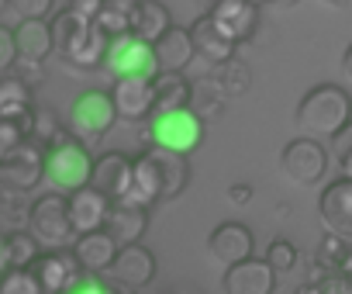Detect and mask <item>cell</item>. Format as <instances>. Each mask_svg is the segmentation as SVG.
Segmentation results:
<instances>
[{
	"label": "cell",
	"instance_id": "obj_1",
	"mask_svg": "<svg viewBox=\"0 0 352 294\" xmlns=\"http://www.w3.org/2000/svg\"><path fill=\"white\" fill-rule=\"evenodd\" d=\"M190 184V163L184 153L162 149V145H148V149L135 160V184L121 201L152 208L159 201L180 198Z\"/></svg>",
	"mask_w": 352,
	"mask_h": 294
},
{
	"label": "cell",
	"instance_id": "obj_2",
	"mask_svg": "<svg viewBox=\"0 0 352 294\" xmlns=\"http://www.w3.org/2000/svg\"><path fill=\"white\" fill-rule=\"evenodd\" d=\"M52 39H56V52L63 56V63H69L80 73L100 70L107 63L111 35L94 18H83V14L63 8L52 18Z\"/></svg>",
	"mask_w": 352,
	"mask_h": 294
},
{
	"label": "cell",
	"instance_id": "obj_3",
	"mask_svg": "<svg viewBox=\"0 0 352 294\" xmlns=\"http://www.w3.org/2000/svg\"><path fill=\"white\" fill-rule=\"evenodd\" d=\"M90 177H94V156L87 153V145L66 128L45 149V180L52 184V191L69 198L73 191L87 187Z\"/></svg>",
	"mask_w": 352,
	"mask_h": 294
},
{
	"label": "cell",
	"instance_id": "obj_4",
	"mask_svg": "<svg viewBox=\"0 0 352 294\" xmlns=\"http://www.w3.org/2000/svg\"><path fill=\"white\" fill-rule=\"evenodd\" d=\"M297 121L311 135H328L331 138L342 125L352 121V97H349V90H342L338 83H321V87L307 90L300 97Z\"/></svg>",
	"mask_w": 352,
	"mask_h": 294
},
{
	"label": "cell",
	"instance_id": "obj_5",
	"mask_svg": "<svg viewBox=\"0 0 352 294\" xmlns=\"http://www.w3.org/2000/svg\"><path fill=\"white\" fill-rule=\"evenodd\" d=\"M145 142L162 145V149L190 156L204 142V118L194 107H176V111H155L145 125Z\"/></svg>",
	"mask_w": 352,
	"mask_h": 294
},
{
	"label": "cell",
	"instance_id": "obj_6",
	"mask_svg": "<svg viewBox=\"0 0 352 294\" xmlns=\"http://www.w3.org/2000/svg\"><path fill=\"white\" fill-rule=\"evenodd\" d=\"M28 232L42 242V249H73L76 229L69 218V198L52 191V194H42L38 201H32Z\"/></svg>",
	"mask_w": 352,
	"mask_h": 294
},
{
	"label": "cell",
	"instance_id": "obj_7",
	"mask_svg": "<svg viewBox=\"0 0 352 294\" xmlns=\"http://www.w3.org/2000/svg\"><path fill=\"white\" fill-rule=\"evenodd\" d=\"M118 121V107L111 101V90H87L73 101L69 107V132L83 142V145H94L100 142Z\"/></svg>",
	"mask_w": 352,
	"mask_h": 294
},
{
	"label": "cell",
	"instance_id": "obj_8",
	"mask_svg": "<svg viewBox=\"0 0 352 294\" xmlns=\"http://www.w3.org/2000/svg\"><path fill=\"white\" fill-rule=\"evenodd\" d=\"M104 66L111 70L114 80L118 76H145V80H152L159 73L155 45L145 42V39H138L135 32L118 35V39H111V49H107V63Z\"/></svg>",
	"mask_w": 352,
	"mask_h": 294
},
{
	"label": "cell",
	"instance_id": "obj_9",
	"mask_svg": "<svg viewBox=\"0 0 352 294\" xmlns=\"http://www.w3.org/2000/svg\"><path fill=\"white\" fill-rule=\"evenodd\" d=\"M42 180H45V145L28 135L8 160H0V184L32 191Z\"/></svg>",
	"mask_w": 352,
	"mask_h": 294
},
{
	"label": "cell",
	"instance_id": "obj_10",
	"mask_svg": "<svg viewBox=\"0 0 352 294\" xmlns=\"http://www.w3.org/2000/svg\"><path fill=\"white\" fill-rule=\"evenodd\" d=\"M280 167H283L287 180H294L300 187H311L328 170V149L318 138H294L280 156Z\"/></svg>",
	"mask_w": 352,
	"mask_h": 294
},
{
	"label": "cell",
	"instance_id": "obj_11",
	"mask_svg": "<svg viewBox=\"0 0 352 294\" xmlns=\"http://www.w3.org/2000/svg\"><path fill=\"white\" fill-rule=\"evenodd\" d=\"M152 277H155V256L142 242L121 246L111 270H107V280L118 291H142L145 284H152Z\"/></svg>",
	"mask_w": 352,
	"mask_h": 294
},
{
	"label": "cell",
	"instance_id": "obj_12",
	"mask_svg": "<svg viewBox=\"0 0 352 294\" xmlns=\"http://www.w3.org/2000/svg\"><path fill=\"white\" fill-rule=\"evenodd\" d=\"M32 270H35V277H38L45 294H66L83 273V266H80L73 249H45L32 263Z\"/></svg>",
	"mask_w": 352,
	"mask_h": 294
},
{
	"label": "cell",
	"instance_id": "obj_13",
	"mask_svg": "<svg viewBox=\"0 0 352 294\" xmlns=\"http://www.w3.org/2000/svg\"><path fill=\"white\" fill-rule=\"evenodd\" d=\"M111 101L118 107V118L145 121L155 111V87L145 76H118L114 87H111Z\"/></svg>",
	"mask_w": 352,
	"mask_h": 294
},
{
	"label": "cell",
	"instance_id": "obj_14",
	"mask_svg": "<svg viewBox=\"0 0 352 294\" xmlns=\"http://www.w3.org/2000/svg\"><path fill=\"white\" fill-rule=\"evenodd\" d=\"M111 208H114V201H111L104 191H97L94 184H87V187L73 191V194H69V218H73L76 235H87V232L104 229V225H107Z\"/></svg>",
	"mask_w": 352,
	"mask_h": 294
},
{
	"label": "cell",
	"instance_id": "obj_15",
	"mask_svg": "<svg viewBox=\"0 0 352 294\" xmlns=\"http://www.w3.org/2000/svg\"><path fill=\"white\" fill-rule=\"evenodd\" d=\"M90 184L97 191H104L111 201H121L135 184V160H128L124 153H104L100 160H94Z\"/></svg>",
	"mask_w": 352,
	"mask_h": 294
},
{
	"label": "cell",
	"instance_id": "obj_16",
	"mask_svg": "<svg viewBox=\"0 0 352 294\" xmlns=\"http://www.w3.org/2000/svg\"><path fill=\"white\" fill-rule=\"evenodd\" d=\"M273 287H276V270L266 263V256L263 260L249 256L225 270V294H273Z\"/></svg>",
	"mask_w": 352,
	"mask_h": 294
},
{
	"label": "cell",
	"instance_id": "obj_17",
	"mask_svg": "<svg viewBox=\"0 0 352 294\" xmlns=\"http://www.w3.org/2000/svg\"><path fill=\"white\" fill-rule=\"evenodd\" d=\"M321 222L328 232H338L345 239H352V177H338L324 187L321 201Z\"/></svg>",
	"mask_w": 352,
	"mask_h": 294
},
{
	"label": "cell",
	"instance_id": "obj_18",
	"mask_svg": "<svg viewBox=\"0 0 352 294\" xmlns=\"http://www.w3.org/2000/svg\"><path fill=\"white\" fill-rule=\"evenodd\" d=\"M232 42H249L259 28V4H252V0H225V4H218L211 14H208Z\"/></svg>",
	"mask_w": 352,
	"mask_h": 294
},
{
	"label": "cell",
	"instance_id": "obj_19",
	"mask_svg": "<svg viewBox=\"0 0 352 294\" xmlns=\"http://www.w3.org/2000/svg\"><path fill=\"white\" fill-rule=\"evenodd\" d=\"M252 232L242 225V222H225V225H218L214 232H211V239H208V253L221 263V266H235V263H242V260H249L252 256Z\"/></svg>",
	"mask_w": 352,
	"mask_h": 294
},
{
	"label": "cell",
	"instance_id": "obj_20",
	"mask_svg": "<svg viewBox=\"0 0 352 294\" xmlns=\"http://www.w3.org/2000/svg\"><path fill=\"white\" fill-rule=\"evenodd\" d=\"M190 39H194L197 56H201L204 63H211V66H225V63H232L235 52H239V42H232L208 14H201V18L190 25Z\"/></svg>",
	"mask_w": 352,
	"mask_h": 294
},
{
	"label": "cell",
	"instance_id": "obj_21",
	"mask_svg": "<svg viewBox=\"0 0 352 294\" xmlns=\"http://www.w3.org/2000/svg\"><path fill=\"white\" fill-rule=\"evenodd\" d=\"M0 118H14L28 135L35 128V107H32V83L21 76H0Z\"/></svg>",
	"mask_w": 352,
	"mask_h": 294
},
{
	"label": "cell",
	"instance_id": "obj_22",
	"mask_svg": "<svg viewBox=\"0 0 352 294\" xmlns=\"http://www.w3.org/2000/svg\"><path fill=\"white\" fill-rule=\"evenodd\" d=\"M118 249H121V246L114 242V235H111L107 229L76 235V242H73V253H76L80 266L90 270V273H107L111 263H114V256H118Z\"/></svg>",
	"mask_w": 352,
	"mask_h": 294
},
{
	"label": "cell",
	"instance_id": "obj_23",
	"mask_svg": "<svg viewBox=\"0 0 352 294\" xmlns=\"http://www.w3.org/2000/svg\"><path fill=\"white\" fill-rule=\"evenodd\" d=\"M197 56L190 28L173 25L159 42H155V59H159V73H184L190 66V59Z\"/></svg>",
	"mask_w": 352,
	"mask_h": 294
},
{
	"label": "cell",
	"instance_id": "obj_24",
	"mask_svg": "<svg viewBox=\"0 0 352 294\" xmlns=\"http://www.w3.org/2000/svg\"><path fill=\"white\" fill-rule=\"evenodd\" d=\"M14 42H18V56L32 59V63H45L56 52V39H52V21L45 18H32V21H18L14 28Z\"/></svg>",
	"mask_w": 352,
	"mask_h": 294
},
{
	"label": "cell",
	"instance_id": "obj_25",
	"mask_svg": "<svg viewBox=\"0 0 352 294\" xmlns=\"http://www.w3.org/2000/svg\"><path fill=\"white\" fill-rule=\"evenodd\" d=\"M118 246H131L145 235L148 229V208L142 204H131V201H114L111 215H107V225H104Z\"/></svg>",
	"mask_w": 352,
	"mask_h": 294
},
{
	"label": "cell",
	"instance_id": "obj_26",
	"mask_svg": "<svg viewBox=\"0 0 352 294\" xmlns=\"http://www.w3.org/2000/svg\"><path fill=\"white\" fill-rule=\"evenodd\" d=\"M173 28V18L166 11V4H159V0H138L135 4V18H131V32L145 42H159L166 32Z\"/></svg>",
	"mask_w": 352,
	"mask_h": 294
},
{
	"label": "cell",
	"instance_id": "obj_27",
	"mask_svg": "<svg viewBox=\"0 0 352 294\" xmlns=\"http://www.w3.org/2000/svg\"><path fill=\"white\" fill-rule=\"evenodd\" d=\"M152 87H155V111L190 107V83H187L184 73H155L152 76Z\"/></svg>",
	"mask_w": 352,
	"mask_h": 294
},
{
	"label": "cell",
	"instance_id": "obj_28",
	"mask_svg": "<svg viewBox=\"0 0 352 294\" xmlns=\"http://www.w3.org/2000/svg\"><path fill=\"white\" fill-rule=\"evenodd\" d=\"M28 215H32L28 191H18V187L0 184V229H4V232L28 229Z\"/></svg>",
	"mask_w": 352,
	"mask_h": 294
},
{
	"label": "cell",
	"instance_id": "obj_29",
	"mask_svg": "<svg viewBox=\"0 0 352 294\" xmlns=\"http://www.w3.org/2000/svg\"><path fill=\"white\" fill-rule=\"evenodd\" d=\"M225 87L214 80V73L211 76H204V80H194L190 83V107L208 121V118H214V114H221V104H225Z\"/></svg>",
	"mask_w": 352,
	"mask_h": 294
},
{
	"label": "cell",
	"instance_id": "obj_30",
	"mask_svg": "<svg viewBox=\"0 0 352 294\" xmlns=\"http://www.w3.org/2000/svg\"><path fill=\"white\" fill-rule=\"evenodd\" d=\"M135 4H138V0H104V8L97 11L94 21H97L111 39L128 35V32H131V18H135Z\"/></svg>",
	"mask_w": 352,
	"mask_h": 294
},
{
	"label": "cell",
	"instance_id": "obj_31",
	"mask_svg": "<svg viewBox=\"0 0 352 294\" xmlns=\"http://www.w3.org/2000/svg\"><path fill=\"white\" fill-rule=\"evenodd\" d=\"M8 235V260H11V266H32L45 249H42V242L28 232V229H18V232H4Z\"/></svg>",
	"mask_w": 352,
	"mask_h": 294
},
{
	"label": "cell",
	"instance_id": "obj_32",
	"mask_svg": "<svg viewBox=\"0 0 352 294\" xmlns=\"http://www.w3.org/2000/svg\"><path fill=\"white\" fill-rule=\"evenodd\" d=\"M0 294H45L32 266H11L0 273Z\"/></svg>",
	"mask_w": 352,
	"mask_h": 294
},
{
	"label": "cell",
	"instance_id": "obj_33",
	"mask_svg": "<svg viewBox=\"0 0 352 294\" xmlns=\"http://www.w3.org/2000/svg\"><path fill=\"white\" fill-rule=\"evenodd\" d=\"M214 80L225 87V94H228V97H239V94H245V90H249V66H245V63H239V59H232V63L218 66Z\"/></svg>",
	"mask_w": 352,
	"mask_h": 294
},
{
	"label": "cell",
	"instance_id": "obj_34",
	"mask_svg": "<svg viewBox=\"0 0 352 294\" xmlns=\"http://www.w3.org/2000/svg\"><path fill=\"white\" fill-rule=\"evenodd\" d=\"M349 249H352V239H345V235H338V232H328V235L321 239V246H318V266L338 270V263L345 260Z\"/></svg>",
	"mask_w": 352,
	"mask_h": 294
},
{
	"label": "cell",
	"instance_id": "obj_35",
	"mask_svg": "<svg viewBox=\"0 0 352 294\" xmlns=\"http://www.w3.org/2000/svg\"><path fill=\"white\" fill-rule=\"evenodd\" d=\"M328 145H331V160L338 163V170H342L345 177H352V121L342 125V128L328 138Z\"/></svg>",
	"mask_w": 352,
	"mask_h": 294
},
{
	"label": "cell",
	"instance_id": "obj_36",
	"mask_svg": "<svg viewBox=\"0 0 352 294\" xmlns=\"http://www.w3.org/2000/svg\"><path fill=\"white\" fill-rule=\"evenodd\" d=\"M266 263L276 270V273H290L297 266V246L287 242V239H273L266 246Z\"/></svg>",
	"mask_w": 352,
	"mask_h": 294
},
{
	"label": "cell",
	"instance_id": "obj_37",
	"mask_svg": "<svg viewBox=\"0 0 352 294\" xmlns=\"http://www.w3.org/2000/svg\"><path fill=\"white\" fill-rule=\"evenodd\" d=\"M56 8V0H8V11L21 21H32V18H49Z\"/></svg>",
	"mask_w": 352,
	"mask_h": 294
},
{
	"label": "cell",
	"instance_id": "obj_38",
	"mask_svg": "<svg viewBox=\"0 0 352 294\" xmlns=\"http://www.w3.org/2000/svg\"><path fill=\"white\" fill-rule=\"evenodd\" d=\"M25 138H28V132H25L14 118H0V160H8Z\"/></svg>",
	"mask_w": 352,
	"mask_h": 294
},
{
	"label": "cell",
	"instance_id": "obj_39",
	"mask_svg": "<svg viewBox=\"0 0 352 294\" xmlns=\"http://www.w3.org/2000/svg\"><path fill=\"white\" fill-rule=\"evenodd\" d=\"M66 294H121L111 280H104L100 273H90V270H83L80 273V280L66 291Z\"/></svg>",
	"mask_w": 352,
	"mask_h": 294
},
{
	"label": "cell",
	"instance_id": "obj_40",
	"mask_svg": "<svg viewBox=\"0 0 352 294\" xmlns=\"http://www.w3.org/2000/svg\"><path fill=\"white\" fill-rule=\"evenodd\" d=\"M66 128H59V121L49 114V111H35V128H32V138H38L42 145H45V149H49V145L63 135Z\"/></svg>",
	"mask_w": 352,
	"mask_h": 294
},
{
	"label": "cell",
	"instance_id": "obj_41",
	"mask_svg": "<svg viewBox=\"0 0 352 294\" xmlns=\"http://www.w3.org/2000/svg\"><path fill=\"white\" fill-rule=\"evenodd\" d=\"M18 59H21V56H18V42H14V32L0 25V73L14 70V66H18Z\"/></svg>",
	"mask_w": 352,
	"mask_h": 294
},
{
	"label": "cell",
	"instance_id": "obj_42",
	"mask_svg": "<svg viewBox=\"0 0 352 294\" xmlns=\"http://www.w3.org/2000/svg\"><path fill=\"white\" fill-rule=\"evenodd\" d=\"M63 8L83 14V18H97V11L104 8V0H63Z\"/></svg>",
	"mask_w": 352,
	"mask_h": 294
},
{
	"label": "cell",
	"instance_id": "obj_43",
	"mask_svg": "<svg viewBox=\"0 0 352 294\" xmlns=\"http://www.w3.org/2000/svg\"><path fill=\"white\" fill-rule=\"evenodd\" d=\"M228 201H232V204H249V201H252V187H249V184L228 187Z\"/></svg>",
	"mask_w": 352,
	"mask_h": 294
},
{
	"label": "cell",
	"instance_id": "obj_44",
	"mask_svg": "<svg viewBox=\"0 0 352 294\" xmlns=\"http://www.w3.org/2000/svg\"><path fill=\"white\" fill-rule=\"evenodd\" d=\"M11 270V260H8V235L0 232V273H8Z\"/></svg>",
	"mask_w": 352,
	"mask_h": 294
},
{
	"label": "cell",
	"instance_id": "obj_45",
	"mask_svg": "<svg viewBox=\"0 0 352 294\" xmlns=\"http://www.w3.org/2000/svg\"><path fill=\"white\" fill-rule=\"evenodd\" d=\"M338 273H342V277H349V280H352V249H349V253H345V260H342V263H338Z\"/></svg>",
	"mask_w": 352,
	"mask_h": 294
},
{
	"label": "cell",
	"instance_id": "obj_46",
	"mask_svg": "<svg viewBox=\"0 0 352 294\" xmlns=\"http://www.w3.org/2000/svg\"><path fill=\"white\" fill-rule=\"evenodd\" d=\"M218 4H225V0H197V11H201V14H211Z\"/></svg>",
	"mask_w": 352,
	"mask_h": 294
},
{
	"label": "cell",
	"instance_id": "obj_47",
	"mask_svg": "<svg viewBox=\"0 0 352 294\" xmlns=\"http://www.w3.org/2000/svg\"><path fill=\"white\" fill-rule=\"evenodd\" d=\"M342 70H345V76L352 80V45L345 49V56H342Z\"/></svg>",
	"mask_w": 352,
	"mask_h": 294
},
{
	"label": "cell",
	"instance_id": "obj_48",
	"mask_svg": "<svg viewBox=\"0 0 352 294\" xmlns=\"http://www.w3.org/2000/svg\"><path fill=\"white\" fill-rule=\"evenodd\" d=\"M270 4H276V8H294V4H300V0H270Z\"/></svg>",
	"mask_w": 352,
	"mask_h": 294
},
{
	"label": "cell",
	"instance_id": "obj_49",
	"mask_svg": "<svg viewBox=\"0 0 352 294\" xmlns=\"http://www.w3.org/2000/svg\"><path fill=\"white\" fill-rule=\"evenodd\" d=\"M321 4H328V8H345L349 0H321Z\"/></svg>",
	"mask_w": 352,
	"mask_h": 294
},
{
	"label": "cell",
	"instance_id": "obj_50",
	"mask_svg": "<svg viewBox=\"0 0 352 294\" xmlns=\"http://www.w3.org/2000/svg\"><path fill=\"white\" fill-rule=\"evenodd\" d=\"M173 294H201V291H194V287H176Z\"/></svg>",
	"mask_w": 352,
	"mask_h": 294
},
{
	"label": "cell",
	"instance_id": "obj_51",
	"mask_svg": "<svg viewBox=\"0 0 352 294\" xmlns=\"http://www.w3.org/2000/svg\"><path fill=\"white\" fill-rule=\"evenodd\" d=\"M8 11V0H0V14H4Z\"/></svg>",
	"mask_w": 352,
	"mask_h": 294
},
{
	"label": "cell",
	"instance_id": "obj_52",
	"mask_svg": "<svg viewBox=\"0 0 352 294\" xmlns=\"http://www.w3.org/2000/svg\"><path fill=\"white\" fill-rule=\"evenodd\" d=\"M252 4H270V0H252Z\"/></svg>",
	"mask_w": 352,
	"mask_h": 294
},
{
	"label": "cell",
	"instance_id": "obj_53",
	"mask_svg": "<svg viewBox=\"0 0 352 294\" xmlns=\"http://www.w3.org/2000/svg\"><path fill=\"white\" fill-rule=\"evenodd\" d=\"M121 294H138V291H121Z\"/></svg>",
	"mask_w": 352,
	"mask_h": 294
}]
</instances>
